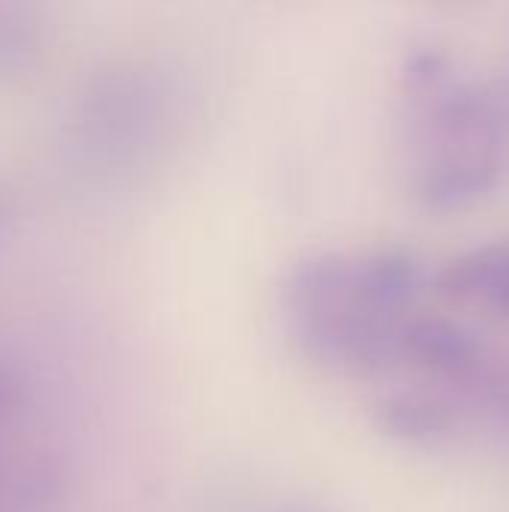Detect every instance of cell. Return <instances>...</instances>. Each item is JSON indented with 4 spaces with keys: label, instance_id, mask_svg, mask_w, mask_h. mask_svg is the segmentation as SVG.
Listing matches in <instances>:
<instances>
[{
    "label": "cell",
    "instance_id": "obj_5",
    "mask_svg": "<svg viewBox=\"0 0 509 512\" xmlns=\"http://www.w3.org/2000/svg\"><path fill=\"white\" fill-rule=\"evenodd\" d=\"M381 426L414 444H441L456 432V411L423 393H399L381 405Z\"/></svg>",
    "mask_w": 509,
    "mask_h": 512
},
{
    "label": "cell",
    "instance_id": "obj_2",
    "mask_svg": "<svg viewBox=\"0 0 509 512\" xmlns=\"http://www.w3.org/2000/svg\"><path fill=\"white\" fill-rule=\"evenodd\" d=\"M420 288L423 270L405 252L327 255L297 270L291 318L312 354L354 369H378L399 357L405 309Z\"/></svg>",
    "mask_w": 509,
    "mask_h": 512
},
{
    "label": "cell",
    "instance_id": "obj_1",
    "mask_svg": "<svg viewBox=\"0 0 509 512\" xmlns=\"http://www.w3.org/2000/svg\"><path fill=\"white\" fill-rule=\"evenodd\" d=\"M414 102L411 186L423 207L456 210L509 177V84L456 75L435 48L405 69Z\"/></svg>",
    "mask_w": 509,
    "mask_h": 512
},
{
    "label": "cell",
    "instance_id": "obj_3",
    "mask_svg": "<svg viewBox=\"0 0 509 512\" xmlns=\"http://www.w3.org/2000/svg\"><path fill=\"white\" fill-rule=\"evenodd\" d=\"M399 357H411L423 369L453 381L480 399L498 378L501 366L492 363L483 339L465 324L444 315H417L402 324Z\"/></svg>",
    "mask_w": 509,
    "mask_h": 512
},
{
    "label": "cell",
    "instance_id": "obj_4",
    "mask_svg": "<svg viewBox=\"0 0 509 512\" xmlns=\"http://www.w3.org/2000/svg\"><path fill=\"white\" fill-rule=\"evenodd\" d=\"M438 294L459 303H480L509 318V240L462 252L441 267Z\"/></svg>",
    "mask_w": 509,
    "mask_h": 512
},
{
    "label": "cell",
    "instance_id": "obj_6",
    "mask_svg": "<svg viewBox=\"0 0 509 512\" xmlns=\"http://www.w3.org/2000/svg\"><path fill=\"white\" fill-rule=\"evenodd\" d=\"M507 420H509V417H507Z\"/></svg>",
    "mask_w": 509,
    "mask_h": 512
}]
</instances>
